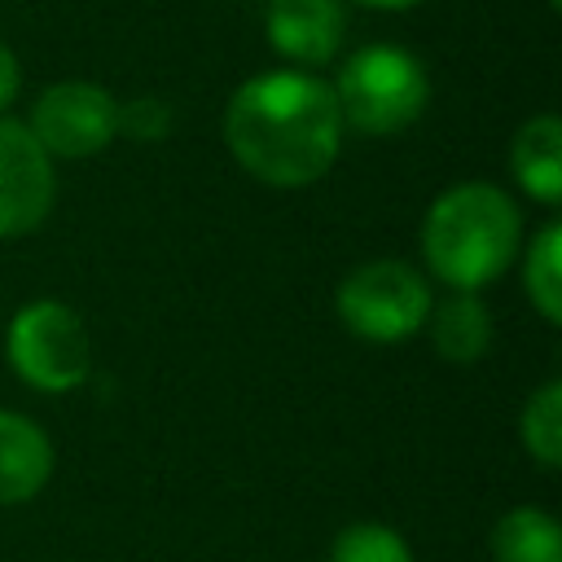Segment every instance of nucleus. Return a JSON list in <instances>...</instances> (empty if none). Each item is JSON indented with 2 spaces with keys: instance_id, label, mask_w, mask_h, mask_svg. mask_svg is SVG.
<instances>
[{
  "instance_id": "obj_1",
  "label": "nucleus",
  "mask_w": 562,
  "mask_h": 562,
  "mask_svg": "<svg viewBox=\"0 0 562 562\" xmlns=\"http://www.w3.org/2000/svg\"><path fill=\"white\" fill-rule=\"evenodd\" d=\"M224 140L246 176L272 189H303L342 149L334 88L307 70H263L228 97Z\"/></svg>"
},
{
  "instance_id": "obj_2",
  "label": "nucleus",
  "mask_w": 562,
  "mask_h": 562,
  "mask_svg": "<svg viewBox=\"0 0 562 562\" xmlns=\"http://www.w3.org/2000/svg\"><path fill=\"white\" fill-rule=\"evenodd\" d=\"M522 215L514 198L487 180H465L443 189L422 224V250L430 272L452 285L479 294L492 285L518 255Z\"/></svg>"
},
{
  "instance_id": "obj_3",
  "label": "nucleus",
  "mask_w": 562,
  "mask_h": 562,
  "mask_svg": "<svg viewBox=\"0 0 562 562\" xmlns=\"http://www.w3.org/2000/svg\"><path fill=\"white\" fill-rule=\"evenodd\" d=\"M342 127H356L364 136H391L422 119L430 101L426 66L400 48V44H364L351 53L329 83Z\"/></svg>"
},
{
  "instance_id": "obj_4",
  "label": "nucleus",
  "mask_w": 562,
  "mask_h": 562,
  "mask_svg": "<svg viewBox=\"0 0 562 562\" xmlns=\"http://www.w3.org/2000/svg\"><path fill=\"white\" fill-rule=\"evenodd\" d=\"M4 351H9L13 373L48 395L83 386V378L92 369L88 329H83L79 312L57 299L22 303L4 329Z\"/></svg>"
},
{
  "instance_id": "obj_5",
  "label": "nucleus",
  "mask_w": 562,
  "mask_h": 562,
  "mask_svg": "<svg viewBox=\"0 0 562 562\" xmlns=\"http://www.w3.org/2000/svg\"><path fill=\"white\" fill-rule=\"evenodd\" d=\"M338 321L364 342H404L430 316V290L417 268L400 259H373L342 277L334 294Z\"/></svg>"
},
{
  "instance_id": "obj_6",
  "label": "nucleus",
  "mask_w": 562,
  "mask_h": 562,
  "mask_svg": "<svg viewBox=\"0 0 562 562\" xmlns=\"http://www.w3.org/2000/svg\"><path fill=\"white\" fill-rule=\"evenodd\" d=\"M31 136L48 158H92L119 136V101L88 79H61L40 92Z\"/></svg>"
},
{
  "instance_id": "obj_7",
  "label": "nucleus",
  "mask_w": 562,
  "mask_h": 562,
  "mask_svg": "<svg viewBox=\"0 0 562 562\" xmlns=\"http://www.w3.org/2000/svg\"><path fill=\"white\" fill-rule=\"evenodd\" d=\"M53 158L26 123L0 114V237H22L53 211Z\"/></svg>"
},
{
  "instance_id": "obj_8",
  "label": "nucleus",
  "mask_w": 562,
  "mask_h": 562,
  "mask_svg": "<svg viewBox=\"0 0 562 562\" xmlns=\"http://www.w3.org/2000/svg\"><path fill=\"white\" fill-rule=\"evenodd\" d=\"M268 44L294 66H325L347 35L338 0H268Z\"/></svg>"
},
{
  "instance_id": "obj_9",
  "label": "nucleus",
  "mask_w": 562,
  "mask_h": 562,
  "mask_svg": "<svg viewBox=\"0 0 562 562\" xmlns=\"http://www.w3.org/2000/svg\"><path fill=\"white\" fill-rule=\"evenodd\" d=\"M48 474H53L48 435L31 417L0 408V505L31 501L35 492H44Z\"/></svg>"
},
{
  "instance_id": "obj_10",
  "label": "nucleus",
  "mask_w": 562,
  "mask_h": 562,
  "mask_svg": "<svg viewBox=\"0 0 562 562\" xmlns=\"http://www.w3.org/2000/svg\"><path fill=\"white\" fill-rule=\"evenodd\" d=\"M509 167L514 180L544 206L562 198V123L558 114H536L518 127L509 145Z\"/></svg>"
},
{
  "instance_id": "obj_11",
  "label": "nucleus",
  "mask_w": 562,
  "mask_h": 562,
  "mask_svg": "<svg viewBox=\"0 0 562 562\" xmlns=\"http://www.w3.org/2000/svg\"><path fill=\"white\" fill-rule=\"evenodd\" d=\"M426 321H430L435 351L452 364H474L492 342V316H487L483 299L470 290H452Z\"/></svg>"
},
{
  "instance_id": "obj_12",
  "label": "nucleus",
  "mask_w": 562,
  "mask_h": 562,
  "mask_svg": "<svg viewBox=\"0 0 562 562\" xmlns=\"http://www.w3.org/2000/svg\"><path fill=\"white\" fill-rule=\"evenodd\" d=\"M492 562H562V531L558 518L518 505L492 527Z\"/></svg>"
},
{
  "instance_id": "obj_13",
  "label": "nucleus",
  "mask_w": 562,
  "mask_h": 562,
  "mask_svg": "<svg viewBox=\"0 0 562 562\" xmlns=\"http://www.w3.org/2000/svg\"><path fill=\"white\" fill-rule=\"evenodd\" d=\"M558 250H562V224H544L527 250V268H522V285H527V299L536 303V312L558 325L562 321V263H558Z\"/></svg>"
},
{
  "instance_id": "obj_14",
  "label": "nucleus",
  "mask_w": 562,
  "mask_h": 562,
  "mask_svg": "<svg viewBox=\"0 0 562 562\" xmlns=\"http://www.w3.org/2000/svg\"><path fill=\"white\" fill-rule=\"evenodd\" d=\"M518 435H522V448L540 465H549V470L562 465V382H544L527 400L522 422H518Z\"/></svg>"
},
{
  "instance_id": "obj_15",
  "label": "nucleus",
  "mask_w": 562,
  "mask_h": 562,
  "mask_svg": "<svg viewBox=\"0 0 562 562\" xmlns=\"http://www.w3.org/2000/svg\"><path fill=\"white\" fill-rule=\"evenodd\" d=\"M329 562H413V549L386 522H351L338 531Z\"/></svg>"
},
{
  "instance_id": "obj_16",
  "label": "nucleus",
  "mask_w": 562,
  "mask_h": 562,
  "mask_svg": "<svg viewBox=\"0 0 562 562\" xmlns=\"http://www.w3.org/2000/svg\"><path fill=\"white\" fill-rule=\"evenodd\" d=\"M171 132V110L158 97H136L119 105V136L132 140H162Z\"/></svg>"
},
{
  "instance_id": "obj_17",
  "label": "nucleus",
  "mask_w": 562,
  "mask_h": 562,
  "mask_svg": "<svg viewBox=\"0 0 562 562\" xmlns=\"http://www.w3.org/2000/svg\"><path fill=\"white\" fill-rule=\"evenodd\" d=\"M18 83H22V75H18V61H13V53L0 44V114H4V105L18 97Z\"/></svg>"
},
{
  "instance_id": "obj_18",
  "label": "nucleus",
  "mask_w": 562,
  "mask_h": 562,
  "mask_svg": "<svg viewBox=\"0 0 562 562\" xmlns=\"http://www.w3.org/2000/svg\"><path fill=\"white\" fill-rule=\"evenodd\" d=\"M356 4H369V9H413L422 0H356Z\"/></svg>"
}]
</instances>
